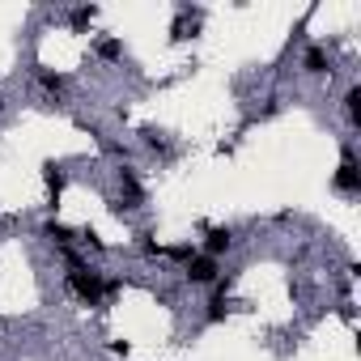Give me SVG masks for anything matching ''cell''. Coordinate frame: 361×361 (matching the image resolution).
I'll return each instance as SVG.
<instances>
[{
  "label": "cell",
  "mask_w": 361,
  "mask_h": 361,
  "mask_svg": "<svg viewBox=\"0 0 361 361\" xmlns=\"http://www.w3.org/2000/svg\"><path fill=\"white\" fill-rule=\"evenodd\" d=\"M68 289H73L81 302H90V306H102V298H106V281H102L98 272H90L85 264H81V268H68Z\"/></svg>",
  "instance_id": "6da1fadb"
},
{
  "label": "cell",
  "mask_w": 361,
  "mask_h": 361,
  "mask_svg": "<svg viewBox=\"0 0 361 361\" xmlns=\"http://www.w3.org/2000/svg\"><path fill=\"white\" fill-rule=\"evenodd\" d=\"M336 192H344V196H357L361 192V170H357V157L348 149H344L340 170H336Z\"/></svg>",
  "instance_id": "7a4b0ae2"
},
{
  "label": "cell",
  "mask_w": 361,
  "mask_h": 361,
  "mask_svg": "<svg viewBox=\"0 0 361 361\" xmlns=\"http://www.w3.org/2000/svg\"><path fill=\"white\" fill-rule=\"evenodd\" d=\"M183 276H188L192 285H213V281H217V259H209V255H192L188 268H183Z\"/></svg>",
  "instance_id": "3957f363"
},
{
  "label": "cell",
  "mask_w": 361,
  "mask_h": 361,
  "mask_svg": "<svg viewBox=\"0 0 361 361\" xmlns=\"http://www.w3.org/2000/svg\"><path fill=\"white\" fill-rule=\"evenodd\" d=\"M119 192H123V200H128V209H136L140 200H145V188H140V178H136V170H119Z\"/></svg>",
  "instance_id": "277c9868"
},
{
  "label": "cell",
  "mask_w": 361,
  "mask_h": 361,
  "mask_svg": "<svg viewBox=\"0 0 361 361\" xmlns=\"http://www.w3.org/2000/svg\"><path fill=\"white\" fill-rule=\"evenodd\" d=\"M230 243H234V234H230L226 226H213V230L204 234V251H209V259L226 255V251H230Z\"/></svg>",
  "instance_id": "5b68a950"
},
{
  "label": "cell",
  "mask_w": 361,
  "mask_h": 361,
  "mask_svg": "<svg viewBox=\"0 0 361 361\" xmlns=\"http://www.w3.org/2000/svg\"><path fill=\"white\" fill-rule=\"evenodd\" d=\"M43 178H47V192H51V209H56V200H60V192H64V174H60L56 166H43Z\"/></svg>",
  "instance_id": "8992f818"
},
{
  "label": "cell",
  "mask_w": 361,
  "mask_h": 361,
  "mask_svg": "<svg viewBox=\"0 0 361 361\" xmlns=\"http://www.w3.org/2000/svg\"><path fill=\"white\" fill-rule=\"evenodd\" d=\"M306 73H327V51L323 47H306Z\"/></svg>",
  "instance_id": "52a82bcc"
},
{
  "label": "cell",
  "mask_w": 361,
  "mask_h": 361,
  "mask_svg": "<svg viewBox=\"0 0 361 361\" xmlns=\"http://www.w3.org/2000/svg\"><path fill=\"white\" fill-rule=\"evenodd\" d=\"M344 111H348V119H353V123H361V90H357V85L344 94Z\"/></svg>",
  "instance_id": "ba28073f"
},
{
  "label": "cell",
  "mask_w": 361,
  "mask_h": 361,
  "mask_svg": "<svg viewBox=\"0 0 361 361\" xmlns=\"http://www.w3.org/2000/svg\"><path fill=\"white\" fill-rule=\"evenodd\" d=\"M43 234H47V238H56L60 247H68V238H73V230H68L64 221H47V226H43Z\"/></svg>",
  "instance_id": "9c48e42d"
},
{
  "label": "cell",
  "mask_w": 361,
  "mask_h": 361,
  "mask_svg": "<svg viewBox=\"0 0 361 361\" xmlns=\"http://www.w3.org/2000/svg\"><path fill=\"white\" fill-rule=\"evenodd\" d=\"M39 81H43V90H51V94H60V90H64V77H60V73L39 68Z\"/></svg>",
  "instance_id": "30bf717a"
},
{
  "label": "cell",
  "mask_w": 361,
  "mask_h": 361,
  "mask_svg": "<svg viewBox=\"0 0 361 361\" xmlns=\"http://www.w3.org/2000/svg\"><path fill=\"white\" fill-rule=\"evenodd\" d=\"M119 51H123V47H119V39H102V43H98V56H102V60H115Z\"/></svg>",
  "instance_id": "8fae6325"
},
{
  "label": "cell",
  "mask_w": 361,
  "mask_h": 361,
  "mask_svg": "<svg viewBox=\"0 0 361 361\" xmlns=\"http://www.w3.org/2000/svg\"><path fill=\"white\" fill-rule=\"evenodd\" d=\"M140 136H145V145H149V149H157V153H166V145H161V136H157V128H145Z\"/></svg>",
  "instance_id": "7c38bea8"
},
{
  "label": "cell",
  "mask_w": 361,
  "mask_h": 361,
  "mask_svg": "<svg viewBox=\"0 0 361 361\" xmlns=\"http://www.w3.org/2000/svg\"><path fill=\"white\" fill-rule=\"evenodd\" d=\"M90 22H94V9H77V13H73V26H77V30H85Z\"/></svg>",
  "instance_id": "4fadbf2b"
}]
</instances>
